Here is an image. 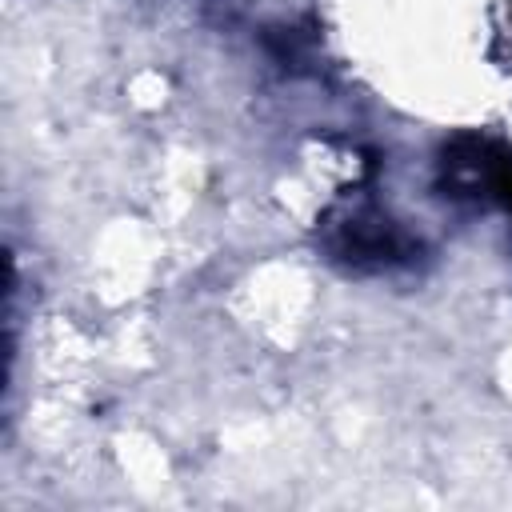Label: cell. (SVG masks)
<instances>
[{"label":"cell","mask_w":512,"mask_h":512,"mask_svg":"<svg viewBox=\"0 0 512 512\" xmlns=\"http://www.w3.org/2000/svg\"><path fill=\"white\" fill-rule=\"evenodd\" d=\"M440 180L448 196L472 204H500L512 216V152L476 136L456 140L440 160Z\"/></svg>","instance_id":"obj_2"},{"label":"cell","mask_w":512,"mask_h":512,"mask_svg":"<svg viewBox=\"0 0 512 512\" xmlns=\"http://www.w3.org/2000/svg\"><path fill=\"white\" fill-rule=\"evenodd\" d=\"M320 248L332 264L364 276L412 268L420 256V240L360 188H344L332 196L320 216Z\"/></svg>","instance_id":"obj_1"}]
</instances>
